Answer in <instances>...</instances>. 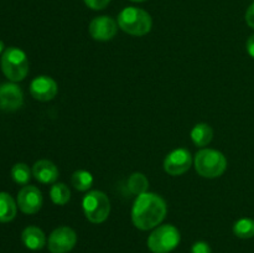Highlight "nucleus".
Segmentation results:
<instances>
[{
  "label": "nucleus",
  "instance_id": "6ab92c4d",
  "mask_svg": "<svg viewBox=\"0 0 254 253\" xmlns=\"http://www.w3.org/2000/svg\"><path fill=\"white\" fill-rule=\"evenodd\" d=\"M149 181L146 176L141 173H133L128 179V189L133 195H141L148 192Z\"/></svg>",
  "mask_w": 254,
  "mask_h": 253
},
{
  "label": "nucleus",
  "instance_id": "5701e85b",
  "mask_svg": "<svg viewBox=\"0 0 254 253\" xmlns=\"http://www.w3.org/2000/svg\"><path fill=\"white\" fill-rule=\"evenodd\" d=\"M191 253H211V247L203 241H197L191 247Z\"/></svg>",
  "mask_w": 254,
  "mask_h": 253
},
{
  "label": "nucleus",
  "instance_id": "423d86ee",
  "mask_svg": "<svg viewBox=\"0 0 254 253\" xmlns=\"http://www.w3.org/2000/svg\"><path fill=\"white\" fill-rule=\"evenodd\" d=\"M180 231L173 225H161L150 233L148 247L153 253H170L179 246Z\"/></svg>",
  "mask_w": 254,
  "mask_h": 253
},
{
  "label": "nucleus",
  "instance_id": "393cba45",
  "mask_svg": "<svg viewBox=\"0 0 254 253\" xmlns=\"http://www.w3.org/2000/svg\"><path fill=\"white\" fill-rule=\"evenodd\" d=\"M246 46H247V52L250 54V56L254 59V35H252V36L247 40V45H246Z\"/></svg>",
  "mask_w": 254,
  "mask_h": 253
},
{
  "label": "nucleus",
  "instance_id": "412c9836",
  "mask_svg": "<svg viewBox=\"0 0 254 253\" xmlns=\"http://www.w3.org/2000/svg\"><path fill=\"white\" fill-rule=\"evenodd\" d=\"M31 173L29 166L24 163L15 164L11 168V178L19 185H26L31 179Z\"/></svg>",
  "mask_w": 254,
  "mask_h": 253
},
{
  "label": "nucleus",
  "instance_id": "b1692460",
  "mask_svg": "<svg viewBox=\"0 0 254 253\" xmlns=\"http://www.w3.org/2000/svg\"><path fill=\"white\" fill-rule=\"evenodd\" d=\"M246 22L250 27L254 29V2L250 5V7L246 11Z\"/></svg>",
  "mask_w": 254,
  "mask_h": 253
},
{
  "label": "nucleus",
  "instance_id": "f03ea898",
  "mask_svg": "<svg viewBox=\"0 0 254 253\" xmlns=\"http://www.w3.org/2000/svg\"><path fill=\"white\" fill-rule=\"evenodd\" d=\"M118 26L131 36H144L153 26L151 16L143 9L128 6L118 15Z\"/></svg>",
  "mask_w": 254,
  "mask_h": 253
},
{
  "label": "nucleus",
  "instance_id": "0eeeda50",
  "mask_svg": "<svg viewBox=\"0 0 254 253\" xmlns=\"http://www.w3.org/2000/svg\"><path fill=\"white\" fill-rule=\"evenodd\" d=\"M77 243V233L68 226L55 228L49 236L47 247L51 253H68Z\"/></svg>",
  "mask_w": 254,
  "mask_h": 253
},
{
  "label": "nucleus",
  "instance_id": "bb28decb",
  "mask_svg": "<svg viewBox=\"0 0 254 253\" xmlns=\"http://www.w3.org/2000/svg\"><path fill=\"white\" fill-rule=\"evenodd\" d=\"M130 1H134V2H141V1H145V0H130Z\"/></svg>",
  "mask_w": 254,
  "mask_h": 253
},
{
  "label": "nucleus",
  "instance_id": "2eb2a0df",
  "mask_svg": "<svg viewBox=\"0 0 254 253\" xmlns=\"http://www.w3.org/2000/svg\"><path fill=\"white\" fill-rule=\"evenodd\" d=\"M17 205L7 192H0V222L6 223L16 217Z\"/></svg>",
  "mask_w": 254,
  "mask_h": 253
},
{
  "label": "nucleus",
  "instance_id": "f8f14e48",
  "mask_svg": "<svg viewBox=\"0 0 254 253\" xmlns=\"http://www.w3.org/2000/svg\"><path fill=\"white\" fill-rule=\"evenodd\" d=\"M59 92L56 81L49 76H39L30 83V93L40 102H49L56 97Z\"/></svg>",
  "mask_w": 254,
  "mask_h": 253
},
{
  "label": "nucleus",
  "instance_id": "1a4fd4ad",
  "mask_svg": "<svg viewBox=\"0 0 254 253\" xmlns=\"http://www.w3.org/2000/svg\"><path fill=\"white\" fill-rule=\"evenodd\" d=\"M44 203L42 192L32 185H26L17 193V207L26 215H34L39 212Z\"/></svg>",
  "mask_w": 254,
  "mask_h": 253
},
{
  "label": "nucleus",
  "instance_id": "9d476101",
  "mask_svg": "<svg viewBox=\"0 0 254 253\" xmlns=\"http://www.w3.org/2000/svg\"><path fill=\"white\" fill-rule=\"evenodd\" d=\"M24 104V93L15 82L0 84V109L15 112Z\"/></svg>",
  "mask_w": 254,
  "mask_h": 253
},
{
  "label": "nucleus",
  "instance_id": "f3484780",
  "mask_svg": "<svg viewBox=\"0 0 254 253\" xmlns=\"http://www.w3.org/2000/svg\"><path fill=\"white\" fill-rule=\"evenodd\" d=\"M50 197L55 205L64 206L66 205L71 197V191H69L68 186L64 183H56L51 186L50 190Z\"/></svg>",
  "mask_w": 254,
  "mask_h": 253
},
{
  "label": "nucleus",
  "instance_id": "a878e982",
  "mask_svg": "<svg viewBox=\"0 0 254 253\" xmlns=\"http://www.w3.org/2000/svg\"><path fill=\"white\" fill-rule=\"evenodd\" d=\"M4 51H5V50H4V42L0 41V55H1Z\"/></svg>",
  "mask_w": 254,
  "mask_h": 253
},
{
  "label": "nucleus",
  "instance_id": "39448f33",
  "mask_svg": "<svg viewBox=\"0 0 254 253\" xmlns=\"http://www.w3.org/2000/svg\"><path fill=\"white\" fill-rule=\"evenodd\" d=\"M84 216L92 223H102L111 213V201L108 196L98 190L89 191L82 200Z\"/></svg>",
  "mask_w": 254,
  "mask_h": 253
},
{
  "label": "nucleus",
  "instance_id": "9b49d317",
  "mask_svg": "<svg viewBox=\"0 0 254 253\" xmlns=\"http://www.w3.org/2000/svg\"><path fill=\"white\" fill-rule=\"evenodd\" d=\"M88 30L96 41H109L116 36L118 22L109 16H98L92 20Z\"/></svg>",
  "mask_w": 254,
  "mask_h": 253
},
{
  "label": "nucleus",
  "instance_id": "4468645a",
  "mask_svg": "<svg viewBox=\"0 0 254 253\" xmlns=\"http://www.w3.org/2000/svg\"><path fill=\"white\" fill-rule=\"evenodd\" d=\"M21 241L26 248L31 251L42 250L46 245V236L41 228L36 226H29L21 233Z\"/></svg>",
  "mask_w": 254,
  "mask_h": 253
},
{
  "label": "nucleus",
  "instance_id": "7ed1b4c3",
  "mask_svg": "<svg viewBox=\"0 0 254 253\" xmlns=\"http://www.w3.org/2000/svg\"><path fill=\"white\" fill-rule=\"evenodd\" d=\"M195 170L202 178L216 179L220 178L227 169V159L221 151L215 149H201L196 153Z\"/></svg>",
  "mask_w": 254,
  "mask_h": 253
},
{
  "label": "nucleus",
  "instance_id": "4be33fe9",
  "mask_svg": "<svg viewBox=\"0 0 254 253\" xmlns=\"http://www.w3.org/2000/svg\"><path fill=\"white\" fill-rule=\"evenodd\" d=\"M84 4L93 10H103L104 7L108 6L111 0H83Z\"/></svg>",
  "mask_w": 254,
  "mask_h": 253
},
{
  "label": "nucleus",
  "instance_id": "ddd939ff",
  "mask_svg": "<svg viewBox=\"0 0 254 253\" xmlns=\"http://www.w3.org/2000/svg\"><path fill=\"white\" fill-rule=\"evenodd\" d=\"M32 175L41 184H54L59 179V169L52 161L41 159L32 166Z\"/></svg>",
  "mask_w": 254,
  "mask_h": 253
},
{
  "label": "nucleus",
  "instance_id": "a211bd4d",
  "mask_svg": "<svg viewBox=\"0 0 254 253\" xmlns=\"http://www.w3.org/2000/svg\"><path fill=\"white\" fill-rule=\"evenodd\" d=\"M93 175L87 170H77L72 174V186L78 191H88L93 185Z\"/></svg>",
  "mask_w": 254,
  "mask_h": 253
},
{
  "label": "nucleus",
  "instance_id": "6e6552de",
  "mask_svg": "<svg viewBox=\"0 0 254 253\" xmlns=\"http://www.w3.org/2000/svg\"><path fill=\"white\" fill-rule=\"evenodd\" d=\"M192 165V155L185 148H178L169 153L164 160V170L171 176L185 174Z\"/></svg>",
  "mask_w": 254,
  "mask_h": 253
},
{
  "label": "nucleus",
  "instance_id": "dca6fc26",
  "mask_svg": "<svg viewBox=\"0 0 254 253\" xmlns=\"http://www.w3.org/2000/svg\"><path fill=\"white\" fill-rule=\"evenodd\" d=\"M191 139H192L193 144L197 146H206L211 143L213 138V130L208 124L206 123H198L191 130Z\"/></svg>",
  "mask_w": 254,
  "mask_h": 253
},
{
  "label": "nucleus",
  "instance_id": "aec40b11",
  "mask_svg": "<svg viewBox=\"0 0 254 253\" xmlns=\"http://www.w3.org/2000/svg\"><path fill=\"white\" fill-rule=\"evenodd\" d=\"M233 233L237 237L247 240V238L254 237V220L253 218H240L233 225Z\"/></svg>",
  "mask_w": 254,
  "mask_h": 253
},
{
  "label": "nucleus",
  "instance_id": "20e7f679",
  "mask_svg": "<svg viewBox=\"0 0 254 253\" xmlns=\"http://www.w3.org/2000/svg\"><path fill=\"white\" fill-rule=\"evenodd\" d=\"M1 69L11 82H20L29 73V60L26 54L17 47H7L1 55Z\"/></svg>",
  "mask_w": 254,
  "mask_h": 253
},
{
  "label": "nucleus",
  "instance_id": "f257e3e1",
  "mask_svg": "<svg viewBox=\"0 0 254 253\" xmlns=\"http://www.w3.org/2000/svg\"><path fill=\"white\" fill-rule=\"evenodd\" d=\"M168 213V206L160 195L144 192L136 196L131 208V221L138 230L148 231L158 227Z\"/></svg>",
  "mask_w": 254,
  "mask_h": 253
}]
</instances>
